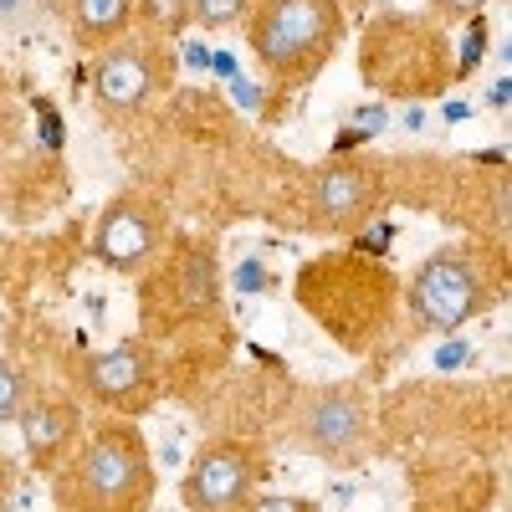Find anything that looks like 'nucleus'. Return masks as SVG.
Listing matches in <instances>:
<instances>
[{
	"label": "nucleus",
	"mask_w": 512,
	"mask_h": 512,
	"mask_svg": "<svg viewBox=\"0 0 512 512\" xmlns=\"http://www.w3.org/2000/svg\"><path fill=\"white\" fill-rule=\"evenodd\" d=\"M62 512H144L154 497V461L128 420H103L52 482Z\"/></svg>",
	"instance_id": "1"
},
{
	"label": "nucleus",
	"mask_w": 512,
	"mask_h": 512,
	"mask_svg": "<svg viewBox=\"0 0 512 512\" xmlns=\"http://www.w3.org/2000/svg\"><path fill=\"white\" fill-rule=\"evenodd\" d=\"M241 26L267 77L313 82L344 41V6L338 0H251Z\"/></svg>",
	"instance_id": "2"
},
{
	"label": "nucleus",
	"mask_w": 512,
	"mask_h": 512,
	"mask_svg": "<svg viewBox=\"0 0 512 512\" xmlns=\"http://www.w3.org/2000/svg\"><path fill=\"white\" fill-rule=\"evenodd\" d=\"M405 308L425 333H456L492 308V277L466 246H441L410 272Z\"/></svg>",
	"instance_id": "3"
},
{
	"label": "nucleus",
	"mask_w": 512,
	"mask_h": 512,
	"mask_svg": "<svg viewBox=\"0 0 512 512\" xmlns=\"http://www.w3.org/2000/svg\"><path fill=\"white\" fill-rule=\"evenodd\" d=\"M292 425H297V446L333 466H359L374 451V400L354 379L313 384Z\"/></svg>",
	"instance_id": "4"
},
{
	"label": "nucleus",
	"mask_w": 512,
	"mask_h": 512,
	"mask_svg": "<svg viewBox=\"0 0 512 512\" xmlns=\"http://www.w3.org/2000/svg\"><path fill=\"white\" fill-rule=\"evenodd\" d=\"M169 88V52L159 36H123L113 47L98 52V67H93V93H98V108L113 113V118H128L149 108L159 93Z\"/></svg>",
	"instance_id": "5"
},
{
	"label": "nucleus",
	"mask_w": 512,
	"mask_h": 512,
	"mask_svg": "<svg viewBox=\"0 0 512 512\" xmlns=\"http://www.w3.org/2000/svg\"><path fill=\"white\" fill-rule=\"evenodd\" d=\"M262 482V451L251 441H205L180 482L185 512H241Z\"/></svg>",
	"instance_id": "6"
},
{
	"label": "nucleus",
	"mask_w": 512,
	"mask_h": 512,
	"mask_svg": "<svg viewBox=\"0 0 512 512\" xmlns=\"http://www.w3.org/2000/svg\"><path fill=\"white\" fill-rule=\"evenodd\" d=\"M384 205V164L379 159H333L308 185V226L328 236L359 231Z\"/></svg>",
	"instance_id": "7"
},
{
	"label": "nucleus",
	"mask_w": 512,
	"mask_h": 512,
	"mask_svg": "<svg viewBox=\"0 0 512 512\" xmlns=\"http://www.w3.org/2000/svg\"><path fill=\"white\" fill-rule=\"evenodd\" d=\"M164 246V210L139 200V195H118L103 205L98 216V231H93V256L108 267V272H123L134 277L144 272Z\"/></svg>",
	"instance_id": "8"
},
{
	"label": "nucleus",
	"mask_w": 512,
	"mask_h": 512,
	"mask_svg": "<svg viewBox=\"0 0 512 512\" xmlns=\"http://www.w3.org/2000/svg\"><path fill=\"white\" fill-rule=\"evenodd\" d=\"M77 379H82V395L98 400L103 410L139 415L159 390V364L144 344H113V349L88 354V364H82Z\"/></svg>",
	"instance_id": "9"
},
{
	"label": "nucleus",
	"mask_w": 512,
	"mask_h": 512,
	"mask_svg": "<svg viewBox=\"0 0 512 512\" xmlns=\"http://www.w3.org/2000/svg\"><path fill=\"white\" fill-rule=\"evenodd\" d=\"M16 425H21V441H26L31 461H36V466H52V461L77 441L82 410H77L72 400H62V395H31V400L21 405Z\"/></svg>",
	"instance_id": "10"
},
{
	"label": "nucleus",
	"mask_w": 512,
	"mask_h": 512,
	"mask_svg": "<svg viewBox=\"0 0 512 512\" xmlns=\"http://www.w3.org/2000/svg\"><path fill=\"white\" fill-rule=\"evenodd\" d=\"M72 36L82 47H113L134 31V0H72Z\"/></svg>",
	"instance_id": "11"
},
{
	"label": "nucleus",
	"mask_w": 512,
	"mask_h": 512,
	"mask_svg": "<svg viewBox=\"0 0 512 512\" xmlns=\"http://www.w3.org/2000/svg\"><path fill=\"white\" fill-rule=\"evenodd\" d=\"M134 21H144L149 36L169 41L190 26V0H134Z\"/></svg>",
	"instance_id": "12"
},
{
	"label": "nucleus",
	"mask_w": 512,
	"mask_h": 512,
	"mask_svg": "<svg viewBox=\"0 0 512 512\" xmlns=\"http://www.w3.org/2000/svg\"><path fill=\"white\" fill-rule=\"evenodd\" d=\"M251 0H190V21L205 31H231L236 21H246Z\"/></svg>",
	"instance_id": "13"
},
{
	"label": "nucleus",
	"mask_w": 512,
	"mask_h": 512,
	"mask_svg": "<svg viewBox=\"0 0 512 512\" xmlns=\"http://www.w3.org/2000/svg\"><path fill=\"white\" fill-rule=\"evenodd\" d=\"M26 400H31V384H26V374H21L11 359H0V420H16Z\"/></svg>",
	"instance_id": "14"
},
{
	"label": "nucleus",
	"mask_w": 512,
	"mask_h": 512,
	"mask_svg": "<svg viewBox=\"0 0 512 512\" xmlns=\"http://www.w3.org/2000/svg\"><path fill=\"white\" fill-rule=\"evenodd\" d=\"M241 512H318V502L297 492H256Z\"/></svg>",
	"instance_id": "15"
},
{
	"label": "nucleus",
	"mask_w": 512,
	"mask_h": 512,
	"mask_svg": "<svg viewBox=\"0 0 512 512\" xmlns=\"http://www.w3.org/2000/svg\"><path fill=\"white\" fill-rule=\"evenodd\" d=\"M436 6H441L446 16H477V11L487 6V0H436Z\"/></svg>",
	"instance_id": "16"
}]
</instances>
